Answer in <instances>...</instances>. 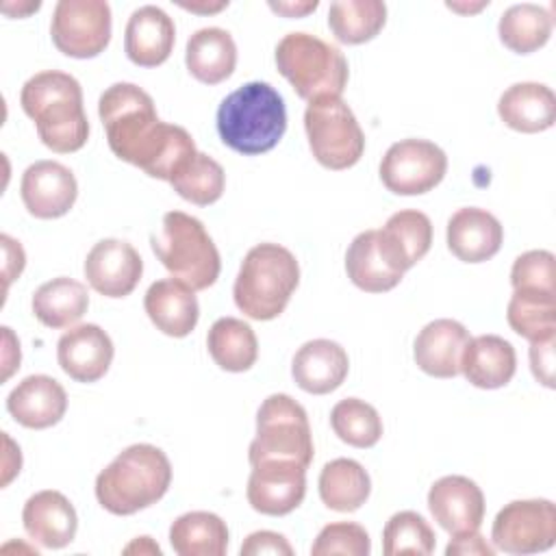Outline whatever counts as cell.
Instances as JSON below:
<instances>
[{"instance_id":"83f0119b","label":"cell","mask_w":556,"mask_h":556,"mask_svg":"<svg viewBox=\"0 0 556 556\" xmlns=\"http://www.w3.org/2000/svg\"><path fill=\"white\" fill-rule=\"evenodd\" d=\"M185 63L195 80L204 85H217L235 72L237 43L224 28H200L187 39Z\"/></svg>"},{"instance_id":"cb8c5ba5","label":"cell","mask_w":556,"mask_h":556,"mask_svg":"<svg viewBox=\"0 0 556 556\" xmlns=\"http://www.w3.org/2000/svg\"><path fill=\"white\" fill-rule=\"evenodd\" d=\"M150 321L167 337H187L200 317L195 291L178 278H161L152 282L143 298Z\"/></svg>"},{"instance_id":"60d3db41","label":"cell","mask_w":556,"mask_h":556,"mask_svg":"<svg viewBox=\"0 0 556 556\" xmlns=\"http://www.w3.org/2000/svg\"><path fill=\"white\" fill-rule=\"evenodd\" d=\"M513 289H539L556 293L554 289V254L547 250H528L519 254L510 269Z\"/></svg>"},{"instance_id":"8d00e7d4","label":"cell","mask_w":556,"mask_h":556,"mask_svg":"<svg viewBox=\"0 0 556 556\" xmlns=\"http://www.w3.org/2000/svg\"><path fill=\"white\" fill-rule=\"evenodd\" d=\"M334 434L352 447H374L382 437V419L378 410L358 397H345L330 410Z\"/></svg>"},{"instance_id":"4dcf8cb0","label":"cell","mask_w":556,"mask_h":556,"mask_svg":"<svg viewBox=\"0 0 556 556\" xmlns=\"http://www.w3.org/2000/svg\"><path fill=\"white\" fill-rule=\"evenodd\" d=\"M169 543L178 556H224L228 526L215 513L191 510L169 526Z\"/></svg>"},{"instance_id":"d6986e66","label":"cell","mask_w":556,"mask_h":556,"mask_svg":"<svg viewBox=\"0 0 556 556\" xmlns=\"http://www.w3.org/2000/svg\"><path fill=\"white\" fill-rule=\"evenodd\" d=\"M22 523L28 539L46 549L70 545L78 530V517L72 502L54 489L37 491L26 500Z\"/></svg>"},{"instance_id":"603a6c76","label":"cell","mask_w":556,"mask_h":556,"mask_svg":"<svg viewBox=\"0 0 556 556\" xmlns=\"http://www.w3.org/2000/svg\"><path fill=\"white\" fill-rule=\"evenodd\" d=\"M348 352L330 339H313L300 345L291 363L295 384L313 395H326L339 389L348 376Z\"/></svg>"},{"instance_id":"e575fe53","label":"cell","mask_w":556,"mask_h":556,"mask_svg":"<svg viewBox=\"0 0 556 556\" xmlns=\"http://www.w3.org/2000/svg\"><path fill=\"white\" fill-rule=\"evenodd\" d=\"M552 15L547 9L532 4V2H521L508 7L497 24L500 41L517 52V54H530L539 48H543L552 35Z\"/></svg>"},{"instance_id":"5bb4252c","label":"cell","mask_w":556,"mask_h":556,"mask_svg":"<svg viewBox=\"0 0 556 556\" xmlns=\"http://www.w3.org/2000/svg\"><path fill=\"white\" fill-rule=\"evenodd\" d=\"M20 195L33 217L56 219L74 206L78 195V182L72 169L63 163L35 161L22 174Z\"/></svg>"},{"instance_id":"f1b7e54d","label":"cell","mask_w":556,"mask_h":556,"mask_svg":"<svg viewBox=\"0 0 556 556\" xmlns=\"http://www.w3.org/2000/svg\"><path fill=\"white\" fill-rule=\"evenodd\" d=\"M378 237L391 263L400 271H406L428 254L432 243V222L426 213L415 208L397 211L378 230Z\"/></svg>"},{"instance_id":"ffe728a7","label":"cell","mask_w":556,"mask_h":556,"mask_svg":"<svg viewBox=\"0 0 556 556\" xmlns=\"http://www.w3.org/2000/svg\"><path fill=\"white\" fill-rule=\"evenodd\" d=\"M176 41L174 20L154 4L130 13L124 30V52L139 67H156L172 54Z\"/></svg>"},{"instance_id":"f6af8a7d","label":"cell","mask_w":556,"mask_h":556,"mask_svg":"<svg viewBox=\"0 0 556 556\" xmlns=\"http://www.w3.org/2000/svg\"><path fill=\"white\" fill-rule=\"evenodd\" d=\"M0 243H2V252H4V287H9V282L13 278H17L26 265V256H24V250L20 245V241L11 239L9 235H2L0 237Z\"/></svg>"},{"instance_id":"277c9868","label":"cell","mask_w":556,"mask_h":556,"mask_svg":"<svg viewBox=\"0 0 556 556\" xmlns=\"http://www.w3.org/2000/svg\"><path fill=\"white\" fill-rule=\"evenodd\" d=\"M172 484L165 452L150 443H135L119 452L96 478L98 504L111 515H135L156 504Z\"/></svg>"},{"instance_id":"d590c367","label":"cell","mask_w":556,"mask_h":556,"mask_svg":"<svg viewBox=\"0 0 556 556\" xmlns=\"http://www.w3.org/2000/svg\"><path fill=\"white\" fill-rule=\"evenodd\" d=\"M387 22V4L380 0H337L328 9V26L337 41L358 46L374 39Z\"/></svg>"},{"instance_id":"9a60e30c","label":"cell","mask_w":556,"mask_h":556,"mask_svg":"<svg viewBox=\"0 0 556 556\" xmlns=\"http://www.w3.org/2000/svg\"><path fill=\"white\" fill-rule=\"evenodd\" d=\"M85 278L104 298H126L135 291L143 274L139 252L122 239L98 241L85 258Z\"/></svg>"},{"instance_id":"1f68e13d","label":"cell","mask_w":556,"mask_h":556,"mask_svg":"<svg viewBox=\"0 0 556 556\" xmlns=\"http://www.w3.org/2000/svg\"><path fill=\"white\" fill-rule=\"evenodd\" d=\"M317 484L321 502L337 513L358 510L371 493L367 469L352 458H334L326 463Z\"/></svg>"},{"instance_id":"7dc6e473","label":"cell","mask_w":556,"mask_h":556,"mask_svg":"<svg viewBox=\"0 0 556 556\" xmlns=\"http://www.w3.org/2000/svg\"><path fill=\"white\" fill-rule=\"evenodd\" d=\"M319 7L317 0L313 2H269V9L276 13H282L287 17H302Z\"/></svg>"},{"instance_id":"c3c4849f","label":"cell","mask_w":556,"mask_h":556,"mask_svg":"<svg viewBox=\"0 0 556 556\" xmlns=\"http://www.w3.org/2000/svg\"><path fill=\"white\" fill-rule=\"evenodd\" d=\"M124 554H156V556H161V547L150 536H137L130 545L124 547Z\"/></svg>"},{"instance_id":"bcb514c9","label":"cell","mask_w":556,"mask_h":556,"mask_svg":"<svg viewBox=\"0 0 556 556\" xmlns=\"http://www.w3.org/2000/svg\"><path fill=\"white\" fill-rule=\"evenodd\" d=\"M4 330V374H2V378L7 380L11 374H13V369L20 365V341L13 337V332H11V328H2Z\"/></svg>"},{"instance_id":"7bdbcfd3","label":"cell","mask_w":556,"mask_h":556,"mask_svg":"<svg viewBox=\"0 0 556 556\" xmlns=\"http://www.w3.org/2000/svg\"><path fill=\"white\" fill-rule=\"evenodd\" d=\"M554 343L556 337L530 341V369L534 378L547 389H554Z\"/></svg>"},{"instance_id":"d6a6232c","label":"cell","mask_w":556,"mask_h":556,"mask_svg":"<svg viewBox=\"0 0 556 556\" xmlns=\"http://www.w3.org/2000/svg\"><path fill=\"white\" fill-rule=\"evenodd\" d=\"M211 358L224 371H248L258 356V341L250 324L237 317H219L206 334Z\"/></svg>"},{"instance_id":"2e32d148","label":"cell","mask_w":556,"mask_h":556,"mask_svg":"<svg viewBox=\"0 0 556 556\" xmlns=\"http://www.w3.org/2000/svg\"><path fill=\"white\" fill-rule=\"evenodd\" d=\"M428 508L445 532L465 534L480 528L484 495L467 476H443L428 491Z\"/></svg>"},{"instance_id":"8fae6325","label":"cell","mask_w":556,"mask_h":556,"mask_svg":"<svg viewBox=\"0 0 556 556\" xmlns=\"http://www.w3.org/2000/svg\"><path fill=\"white\" fill-rule=\"evenodd\" d=\"M445 172V152L428 139L395 141L380 161V180L397 195H421L434 189Z\"/></svg>"},{"instance_id":"3957f363","label":"cell","mask_w":556,"mask_h":556,"mask_svg":"<svg viewBox=\"0 0 556 556\" xmlns=\"http://www.w3.org/2000/svg\"><path fill=\"white\" fill-rule=\"evenodd\" d=\"M219 139L235 152L256 156L278 146L287 130V106L269 83L250 80L217 109Z\"/></svg>"},{"instance_id":"ba28073f","label":"cell","mask_w":556,"mask_h":556,"mask_svg":"<svg viewBox=\"0 0 556 556\" xmlns=\"http://www.w3.org/2000/svg\"><path fill=\"white\" fill-rule=\"evenodd\" d=\"M313 434L306 410L287 393H271L256 413V437L250 443V465L263 460H291L302 467L313 463Z\"/></svg>"},{"instance_id":"8992f818","label":"cell","mask_w":556,"mask_h":556,"mask_svg":"<svg viewBox=\"0 0 556 556\" xmlns=\"http://www.w3.org/2000/svg\"><path fill=\"white\" fill-rule=\"evenodd\" d=\"M150 245L172 278L182 280L193 291L208 289L219 276V252L204 224L189 213H165L159 230L150 237Z\"/></svg>"},{"instance_id":"681fc988","label":"cell","mask_w":556,"mask_h":556,"mask_svg":"<svg viewBox=\"0 0 556 556\" xmlns=\"http://www.w3.org/2000/svg\"><path fill=\"white\" fill-rule=\"evenodd\" d=\"M180 7L182 9H187V11H195V13H217V11H222V9H226L228 7V2H180Z\"/></svg>"},{"instance_id":"30bf717a","label":"cell","mask_w":556,"mask_h":556,"mask_svg":"<svg viewBox=\"0 0 556 556\" xmlns=\"http://www.w3.org/2000/svg\"><path fill=\"white\" fill-rule=\"evenodd\" d=\"M59 52L72 59H93L111 41V7L104 0H59L50 22Z\"/></svg>"},{"instance_id":"ab89813d","label":"cell","mask_w":556,"mask_h":556,"mask_svg":"<svg viewBox=\"0 0 556 556\" xmlns=\"http://www.w3.org/2000/svg\"><path fill=\"white\" fill-rule=\"evenodd\" d=\"M369 552H371L369 534L363 526L354 521H334L324 526L311 547L313 556H330V554L367 556Z\"/></svg>"},{"instance_id":"ee69618b","label":"cell","mask_w":556,"mask_h":556,"mask_svg":"<svg viewBox=\"0 0 556 556\" xmlns=\"http://www.w3.org/2000/svg\"><path fill=\"white\" fill-rule=\"evenodd\" d=\"M447 556H465V554H478V556H493L495 547H491L484 536L473 530L465 534H454V539L445 547Z\"/></svg>"},{"instance_id":"7c38bea8","label":"cell","mask_w":556,"mask_h":556,"mask_svg":"<svg viewBox=\"0 0 556 556\" xmlns=\"http://www.w3.org/2000/svg\"><path fill=\"white\" fill-rule=\"evenodd\" d=\"M491 539L506 554L545 552L556 541V506L549 500L508 502L493 519Z\"/></svg>"},{"instance_id":"f546056e","label":"cell","mask_w":556,"mask_h":556,"mask_svg":"<svg viewBox=\"0 0 556 556\" xmlns=\"http://www.w3.org/2000/svg\"><path fill=\"white\" fill-rule=\"evenodd\" d=\"M33 313L48 328H70L89 308L87 287L74 278L59 276L33 293Z\"/></svg>"},{"instance_id":"f907efd6","label":"cell","mask_w":556,"mask_h":556,"mask_svg":"<svg viewBox=\"0 0 556 556\" xmlns=\"http://www.w3.org/2000/svg\"><path fill=\"white\" fill-rule=\"evenodd\" d=\"M486 4H489V0H486V2H478V4H473V7H471V4L467 7V4H458V2H447V9H454V11H469V13H471V11H480V9L486 7Z\"/></svg>"},{"instance_id":"44dd1931","label":"cell","mask_w":556,"mask_h":556,"mask_svg":"<svg viewBox=\"0 0 556 556\" xmlns=\"http://www.w3.org/2000/svg\"><path fill=\"white\" fill-rule=\"evenodd\" d=\"M467 328L456 319H434L415 337L413 358L417 367L434 378H454L460 374L463 350L469 341Z\"/></svg>"},{"instance_id":"4fadbf2b","label":"cell","mask_w":556,"mask_h":556,"mask_svg":"<svg viewBox=\"0 0 556 556\" xmlns=\"http://www.w3.org/2000/svg\"><path fill=\"white\" fill-rule=\"evenodd\" d=\"M245 495L250 506L261 515H289L306 495V467L291 460L256 463L252 465Z\"/></svg>"},{"instance_id":"7a4b0ae2","label":"cell","mask_w":556,"mask_h":556,"mask_svg":"<svg viewBox=\"0 0 556 556\" xmlns=\"http://www.w3.org/2000/svg\"><path fill=\"white\" fill-rule=\"evenodd\" d=\"M20 104L35 122L41 143L52 152L70 154L87 143L89 119L80 83L74 76L59 70L30 76L20 91Z\"/></svg>"},{"instance_id":"836d02e7","label":"cell","mask_w":556,"mask_h":556,"mask_svg":"<svg viewBox=\"0 0 556 556\" xmlns=\"http://www.w3.org/2000/svg\"><path fill=\"white\" fill-rule=\"evenodd\" d=\"M506 319L508 326L528 341L556 337V295L539 289H513Z\"/></svg>"},{"instance_id":"7402d4cb","label":"cell","mask_w":556,"mask_h":556,"mask_svg":"<svg viewBox=\"0 0 556 556\" xmlns=\"http://www.w3.org/2000/svg\"><path fill=\"white\" fill-rule=\"evenodd\" d=\"M504 241L500 219L478 206L458 208L447 222V248L463 263H484L493 258Z\"/></svg>"},{"instance_id":"9c48e42d","label":"cell","mask_w":556,"mask_h":556,"mask_svg":"<svg viewBox=\"0 0 556 556\" xmlns=\"http://www.w3.org/2000/svg\"><path fill=\"white\" fill-rule=\"evenodd\" d=\"M304 128L315 161L328 169H348L365 152V135L341 98L326 96L308 102Z\"/></svg>"},{"instance_id":"f35d334b","label":"cell","mask_w":556,"mask_h":556,"mask_svg":"<svg viewBox=\"0 0 556 556\" xmlns=\"http://www.w3.org/2000/svg\"><path fill=\"white\" fill-rule=\"evenodd\" d=\"M437 536L428 521L415 510L395 513L382 530V552L384 556L417 554L428 556L434 552Z\"/></svg>"},{"instance_id":"484cf974","label":"cell","mask_w":556,"mask_h":556,"mask_svg":"<svg viewBox=\"0 0 556 556\" xmlns=\"http://www.w3.org/2000/svg\"><path fill=\"white\" fill-rule=\"evenodd\" d=\"M517 369L515 348L500 334L471 337L463 350L460 371L478 389H500L508 384Z\"/></svg>"},{"instance_id":"5b68a950","label":"cell","mask_w":556,"mask_h":556,"mask_svg":"<svg viewBox=\"0 0 556 556\" xmlns=\"http://www.w3.org/2000/svg\"><path fill=\"white\" fill-rule=\"evenodd\" d=\"M298 282L293 252L278 243H258L248 250L235 278V304L250 319L269 321L287 308Z\"/></svg>"},{"instance_id":"52a82bcc","label":"cell","mask_w":556,"mask_h":556,"mask_svg":"<svg viewBox=\"0 0 556 556\" xmlns=\"http://www.w3.org/2000/svg\"><path fill=\"white\" fill-rule=\"evenodd\" d=\"M276 67L306 102L341 98L350 74L343 52L311 33L285 35L276 46Z\"/></svg>"},{"instance_id":"74e56055","label":"cell","mask_w":556,"mask_h":556,"mask_svg":"<svg viewBox=\"0 0 556 556\" xmlns=\"http://www.w3.org/2000/svg\"><path fill=\"white\" fill-rule=\"evenodd\" d=\"M174 191L191 204L208 206L217 202L226 187L224 167L208 154L198 152L172 180Z\"/></svg>"},{"instance_id":"e0dca14e","label":"cell","mask_w":556,"mask_h":556,"mask_svg":"<svg viewBox=\"0 0 556 556\" xmlns=\"http://www.w3.org/2000/svg\"><path fill=\"white\" fill-rule=\"evenodd\" d=\"M113 341L98 324L65 330L56 343L59 367L76 382L100 380L113 361Z\"/></svg>"},{"instance_id":"4316f807","label":"cell","mask_w":556,"mask_h":556,"mask_svg":"<svg viewBox=\"0 0 556 556\" xmlns=\"http://www.w3.org/2000/svg\"><path fill=\"white\" fill-rule=\"evenodd\" d=\"M345 271L348 278L367 293L391 291L404 276L387 256L378 230H365L352 239L345 252Z\"/></svg>"},{"instance_id":"b9f144b4","label":"cell","mask_w":556,"mask_h":556,"mask_svg":"<svg viewBox=\"0 0 556 556\" xmlns=\"http://www.w3.org/2000/svg\"><path fill=\"white\" fill-rule=\"evenodd\" d=\"M263 556V554H274V556H291L293 547L289 541L271 530H258L252 532L243 545H241V556Z\"/></svg>"},{"instance_id":"d4e9b609","label":"cell","mask_w":556,"mask_h":556,"mask_svg":"<svg viewBox=\"0 0 556 556\" xmlns=\"http://www.w3.org/2000/svg\"><path fill=\"white\" fill-rule=\"evenodd\" d=\"M497 115L517 132H543L556 122V96L543 83H515L500 96Z\"/></svg>"},{"instance_id":"ac0fdd59","label":"cell","mask_w":556,"mask_h":556,"mask_svg":"<svg viewBox=\"0 0 556 556\" xmlns=\"http://www.w3.org/2000/svg\"><path fill=\"white\" fill-rule=\"evenodd\" d=\"M7 410L20 426L43 430L63 419L67 410V393L52 376H26L7 395Z\"/></svg>"},{"instance_id":"6da1fadb","label":"cell","mask_w":556,"mask_h":556,"mask_svg":"<svg viewBox=\"0 0 556 556\" xmlns=\"http://www.w3.org/2000/svg\"><path fill=\"white\" fill-rule=\"evenodd\" d=\"M98 115L111 152L159 180H172L195 154L193 137L176 124L161 122L154 100L132 83L104 89Z\"/></svg>"}]
</instances>
